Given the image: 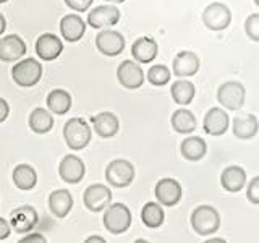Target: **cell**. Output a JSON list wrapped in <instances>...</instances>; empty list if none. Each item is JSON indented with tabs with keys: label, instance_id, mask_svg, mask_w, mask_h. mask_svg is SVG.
<instances>
[{
	"label": "cell",
	"instance_id": "cell-35",
	"mask_svg": "<svg viewBox=\"0 0 259 243\" xmlns=\"http://www.w3.org/2000/svg\"><path fill=\"white\" fill-rule=\"evenodd\" d=\"M93 2L94 0H65L67 7L71 8V10L78 12V13H83L88 10V8H91Z\"/></svg>",
	"mask_w": 259,
	"mask_h": 243
},
{
	"label": "cell",
	"instance_id": "cell-32",
	"mask_svg": "<svg viewBox=\"0 0 259 243\" xmlns=\"http://www.w3.org/2000/svg\"><path fill=\"white\" fill-rule=\"evenodd\" d=\"M172 73L165 65H152L148 70V81L152 86H164L170 81Z\"/></svg>",
	"mask_w": 259,
	"mask_h": 243
},
{
	"label": "cell",
	"instance_id": "cell-9",
	"mask_svg": "<svg viewBox=\"0 0 259 243\" xmlns=\"http://www.w3.org/2000/svg\"><path fill=\"white\" fill-rule=\"evenodd\" d=\"M154 193H156V199L162 206L172 208L180 202L183 190H182L180 182H177L175 178L165 177V178H160V180L156 183Z\"/></svg>",
	"mask_w": 259,
	"mask_h": 243
},
{
	"label": "cell",
	"instance_id": "cell-10",
	"mask_svg": "<svg viewBox=\"0 0 259 243\" xmlns=\"http://www.w3.org/2000/svg\"><path fill=\"white\" fill-rule=\"evenodd\" d=\"M96 47L102 55L117 57L125 51V37L118 31L105 29L96 36Z\"/></svg>",
	"mask_w": 259,
	"mask_h": 243
},
{
	"label": "cell",
	"instance_id": "cell-44",
	"mask_svg": "<svg viewBox=\"0 0 259 243\" xmlns=\"http://www.w3.org/2000/svg\"><path fill=\"white\" fill-rule=\"evenodd\" d=\"M5 2H8V0H0V4H5Z\"/></svg>",
	"mask_w": 259,
	"mask_h": 243
},
{
	"label": "cell",
	"instance_id": "cell-27",
	"mask_svg": "<svg viewBox=\"0 0 259 243\" xmlns=\"http://www.w3.org/2000/svg\"><path fill=\"white\" fill-rule=\"evenodd\" d=\"M13 183L16 188L23 191H29L37 183V174L29 164H20L13 169Z\"/></svg>",
	"mask_w": 259,
	"mask_h": 243
},
{
	"label": "cell",
	"instance_id": "cell-37",
	"mask_svg": "<svg viewBox=\"0 0 259 243\" xmlns=\"http://www.w3.org/2000/svg\"><path fill=\"white\" fill-rule=\"evenodd\" d=\"M21 243H29V241H46V237L42 233H29L28 232V235H24V237L20 240Z\"/></svg>",
	"mask_w": 259,
	"mask_h": 243
},
{
	"label": "cell",
	"instance_id": "cell-24",
	"mask_svg": "<svg viewBox=\"0 0 259 243\" xmlns=\"http://www.w3.org/2000/svg\"><path fill=\"white\" fill-rule=\"evenodd\" d=\"M49 208H51V213L63 219L70 214V211L73 208V196L68 190H55L49 194Z\"/></svg>",
	"mask_w": 259,
	"mask_h": 243
},
{
	"label": "cell",
	"instance_id": "cell-28",
	"mask_svg": "<svg viewBox=\"0 0 259 243\" xmlns=\"http://www.w3.org/2000/svg\"><path fill=\"white\" fill-rule=\"evenodd\" d=\"M141 221L146 227L149 229H159V227L164 224L165 221V214H164V209H162V205L157 202H146L141 209Z\"/></svg>",
	"mask_w": 259,
	"mask_h": 243
},
{
	"label": "cell",
	"instance_id": "cell-5",
	"mask_svg": "<svg viewBox=\"0 0 259 243\" xmlns=\"http://www.w3.org/2000/svg\"><path fill=\"white\" fill-rule=\"evenodd\" d=\"M105 180L113 188H126L135 180V167L126 159H115L105 169Z\"/></svg>",
	"mask_w": 259,
	"mask_h": 243
},
{
	"label": "cell",
	"instance_id": "cell-29",
	"mask_svg": "<svg viewBox=\"0 0 259 243\" xmlns=\"http://www.w3.org/2000/svg\"><path fill=\"white\" fill-rule=\"evenodd\" d=\"M54 127V117L42 107H36L29 113V128L37 135L49 133Z\"/></svg>",
	"mask_w": 259,
	"mask_h": 243
},
{
	"label": "cell",
	"instance_id": "cell-1",
	"mask_svg": "<svg viewBox=\"0 0 259 243\" xmlns=\"http://www.w3.org/2000/svg\"><path fill=\"white\" fill-rule=\"evenodd\" d=\"M191 229L201 237H207L219 230L221 227V216H219L217 209L209 205H201L191 213L190 217Z\"/></svg>",
	"mask_w": 259,
	"mask_h": 243
},
{
	"label": "cell",
	"instance_id": "cell-17",
	"mask_svg": "<svg viewBox=\"0 0 259 243\" xmlns=\"http://www.w3.org/2000/svg\"><path fill=\"white\" fill-rule=\"evenodd\" d=\"M199 67H201V62H199V57L194 54V52H190V51H182L175 55L174 59V75L175 76H180V78H185V76H194L196 73L199 71Z\"/></svg>",
	"mask_w": 259,
	"mask_h": 243
},
{
	"label": "cell",
	"instance_id": "cell-16",
	"mask_svg": "<svg viewBox=\"0 0 259 243\" xmlns=\"http://www.w3.org/2000/svg\"><path fill=\"white\" fill-rule=\"evenodd\" d=\"M63 51V43L59 36L52 34V32H46V34L39 36L36 40V54L40 60L51 62L55 60Z\"/></svg>",
	"mask_w": 259,
	"mask_h": 243
},
{
	"label": "cell",
	"instance_id": "cell-15",
	"mask_svg": "<svg viewBox=\"0 0 259 243\" xmlns=\"http://www.w3.org/2000/svg\"><path fill=\"white\" fill-rule=\"evenodd\" d=\"M39 221L37 211L32 206H21L12 213L10 225L16 233H28L36 227Z\"/></svg>",
	"mask_w": 259,
	"mask_h": 243
},
{
	"label": "cell",
	"instance_id": "cell-19",
	"mask_svg": "<svg viewBox=\"0 0 259 243\" xmlns=\"http://www.w3.org/2000/svg\"><path fill=\"white\" fill-rule=\"evenodd\" d=\"M232 132L238 140H251L259 132V122L253 113H240L232 120Z\"/></svg>",
	"mask_w": 259,
	"mask_h": 243
},
{
	"label": "cell",
	"instance_id": "cell-30",
	"mask_svg": "<svg viewBox=\"0 0 259 243\" xmlns=\"http://www.w3.org/2000/svg\"><path fill=\"white\" fill-rule=\"evenodd\" d=\"M47 107L57 115H63L71 107V96L65 89H54L47 96Z\"/></svg>",
	"mask_w": 259,
	"mask_h": 243
},
{
	"label": "cell",
	"instance_id": "cell-26",
	"mask_svg": "<svg viewBox=\"0 0 259 243\" xmlns=\"http://www.w3.org/2000/svg\"><path fill=\"white\" fill-rule=\"evenodd\" d=\"M170 124H172V128L178 135H190L196 130V117L194 113L186 110V109H178L172 113V118H170Z\"/></svg>",
	"mask_w": 259,
	"mask_h": 243
},
{
	"label": "cell",
	"instance_id": "cell-3",
	"mask_svg": "<svg viewBox=\"0 0 259 243\" xmlns=\"http://www.w3.org/2000/svg\"><path fill=\"white\" fill-rule=\"evenodd\" d=\"M132 225V211L123 202H113L105 208L104 227L113 235L125 233Z\"/></svg>",
	"mask_w": 259,
	"mask_h": 243
},
{
	"label": "cell",
	"instance_id": "cell-13",
	"mask_svg": "<svg viewBox=\"0 0 259 243\" xmlns=\"http://www.w3.org/2000/svg\"><path fill=\"white\" fill-rule=\"evenodd\" d=\"M84 172H86V167H84V162L81 160L78 156L75 154H68L65 156L59 166V175L63 182L67 183H79L81 180L84 178Z\"/></svg>",
	"mask_w": 259,
	"mask_h": 243
},
{
	"label": "cell",
	"instance_id": "cell-43",
	"mask_svg": "<svg viewBox=\"0 0 259 243\" xmlns=\"http://www.w3.org/2000/svg\"><path fill=\"white\" fill-rule=\"evenodd\" d=\"M254 5H257V7H259V0H254Z\"/></svg>",
	"mask_w": 259,
	"mask_h": 243
},
{
	"label": "cell",
	"instance_id": "cell-39",
	"mask_svg": "<svg viewBox=\"0 0 259 243\" xmlns=\"http://www.w3.org/2000/svg\"><path fill=\"white\" fill-rule=\"evenodd\" d=\"M94 241H97V243H104L105 238L101 237V235H91V237H88V238H86V243H94Z\"/></svg>",
	"mask_w": 259,
	"mask_h": 243
},
{
	"label": "cell",
	"instance_id": "cell-23",
	"mask_svg": "<svg viewBox=\"0 0 259 243\" xmlns=\"http://www.w3.org/2000/svg\"><path fill=\"white\" fill-rule=\"evenodd\" d=\"M94 125V132L99 135L101 138H112L118 133L120 124L115 113L112 112H101L91 118Z\"/></svg>",
	"mask_w": 259,
	"mask_h": 243
},
{
	"label": "cell",
	"instance_id": "cell-4",
	"mask_svg": "<svg viewBox=\"0 0 259 243\" xmlns=\"http://www.w3.org/2000/svg\"><path fill=\"white\" fill-rule=\"evenodd\" d=\"M12 78L16 83V86L21 88L36 86L40 81V78H42V65H40L39 60L34 59L20 60L12 68Z\"/></svg>",
	"mask_w": 259,
	"mask_h": 243
},
{
	"label": "cell",
	"instance_id": "cell-36",
	"mask_svg": "<svg viewBox=\"0 0 259 243\" xmlns=\"http://www.w3.org/2000/svg\"><path fill=\"white\" fill-rule=\"evenodd\" d=\"M10 232H12V225L8 224L4 217H0V240H5L10 237Z\"/></svg>",
	"mask_w": 259,
	"mask_h": 243
},
{
	"label": "cell",
	"instance_id": "cell-40",
	"mask_svg": "<svg viewBox=\"0 0 259 243\" xmlns=\"http://www.w3.org/2000/svg\"><path fill=\"white\" fill-rule=\"evenodd\" d=\"M5 28H7V21H5V16H4L2 13H0V36L4 34Z\"/></svg>",
	"mask_w": 259,
	"mask_h": 243
},
{
	"label": "cell",
	"instance_id": "cell-20",
	"mask_svg": "<svg viewBox=\"0 0 259 243\" xmlns=\"http://www.w3.org/2000/svg\"><path fill=\"white\" fill-rule=\"evenodd\" d=\"M84 31H86V21L76 13L63 16L60 21V32L63 39L68 40V43H78L84 36Z\"/></svg>",
	"mask_w": 259,
	"mask_h": 243
},
{
	"label": "cell",
	"instance_id": "cell-21",
	"mask_svg": "<svg viewBox=\"0 0 259 243\" xmlns=\"http://www.w3.org/2000/svg\"><path fill=\"white\" fill-rule=\"evenodd\" d=\"M159 47L157 43L149 36L138 37L132 46V55L140 63H151L157 57Z\"/></svg>",
	"mask_w": 259,
	"mask_h": 243
},
{
	"label": "cell",
	"instance_id": "cell-41",
	"mask_svg": "<svg viewBox=\"0 0 259 243\" xmlns=\"http://www.w3.org/2000/svg\"><path fill=\"white\" fill-rule=\"evenodd\" d=\"M225 240L224 238H209L206 243H224Z\"/></svg>",
	"mask_w": 259,
	"mask_h": 243
},
{
	"label": "cell",
	"instance_id": "cell-2",
	"mask_svg": "<svg viewBox=\"0 0 259 243\" xmlns=\"http://www.w3.org/2000/svg\"><path fill=\"white\" fill-rule=\"evenodd\" d=\"M91 136H93L91 127L88 125L86 120L79 117H73L63 125L65 143H67L68 148L73 151L84 149L89 144V141H91Z\"/></svg>",
	"mask_w": 259,
	"mask_h": 243
},
{
	"label": "cell",
	"instance_id": "cell-42",
	"mask_svg": "<svg viewBox=\"0 0 259 243\" xmlns=\"http://www.w3.org/2000/svg\"><path fill=\"white\" fill-rule=\"evenodd\" d=\"M105 2H112V4H123L125 0H105Z\"/></svg>",
	"mask_w": 259,
	"mask_h": 243
},
{
	"label": "cell",
	"instance_id": "cell-25",
	"mask_svg": "<svg viewBox=\"0 0 259 243\" xmlns=\"http://www.w3.org/2000/svg\"><path fill=\"white\" fill-rule=\"evenodd\" d=\"M180 152L186 160L198 162L206 156L207 144L201 136H190V138H185V140L182 141Z\"/></svg>",
	"mask_w": 259,
	"mask_h": 243
},
{
	"label": "cell",
	"instance_id": "cell-14",
	"mask_svg": "<svg viewBox=\"0 0 259 243\" xmlns=\"http://www.w3.org/2000/svg\"><path fill=\"white\" fill-rule=\"evenodd\" d=\"M120 21V10L113 5H99L88 15V24L94 29L113 26Z\"/></svg>",
	"mask_w": 259,
	"mask_h": 243
},
{
	"label": "cell",
	"instance_id": "cell-6",
	"mask_svg": "<svg viewBox=\"0 0 259 243\" xmlns=\"http://www.w3.org/2000/svg\"><path fill=\"white\" fill-rule=\"evenodd\" d=\"M246 89L240 81H225L217 89V101L227 110H240L245 105Z\"/></svg>",
	"mask_w": 259,
	"mask_h": 243
},
{
	"label": "cell",
	"instance_id": "cell-31",
	"mask_svg": "<svg viewBox=\"0 0 259 243\" xmlns=\"http://www.w3.org/2000/svg\"><path fill=\"white\" fill-rule=\"evenodd\" d=\"M170 94H172V99L180 104V105H188L194 99V94H196V88L193 83L186 79H178L170 88Z\"/></svg>",
	"mask_w": 259,
	"mask_h": 243
},
{
	"label": "cell",
	"instance_id": "cell-33",
	"mask_svg": "<svg viewBox=\"0 0 259 243\" xmlns=\"http://www.w3.org/2000/svg\"><path fill=\"white\" fill-rule=\"evenodd\" d=\"M245 32L251 40L259 43V13L249 15L245 20Z\"/></svg>",
	"mask_w": 259,
	"mask_h": 243
},
{
	"label": "cell",
	"instance_id": "cell-8",
	"mask_svg": "<svg viewBox=\"0 0 259 243\" xmlns=\"http://www.w3.org/2000/svg\"><path fill=\"white\" fill-rule=\"evenodd\" d=\"M83 202L91 213H101L112 202V191L102 183H94L84 190Z\"/></svg>",
	"mask_w": 259,
	"mask_h": 243
},
{
	"label": "cell",
	"instance_id": "cell-34",
	"mask_svg": "<svg viewBox=\"0 0 259 243\" xmlns=\"http://www.w3.org/2000/svg\"><path fill=\"white\" fill-rule=\"evenodd\" d=\"M246 198L251 205H259V175L254 177L246 186Z\"/></svg>",
	"mask_w": 259,
	"mask_h": 243
},
{
	"label": "cell",
	"instance_id": "cell-38",
	"mask_svg": "<svg viewBox=\"0 0 259 243\" xmlns=\"http://www.w3.org/2000/svg\"><path fill=\"white\" fill-rule=\"evenodd\" d=\"M8 113H10V107H8V102L0 97V124L8 118Z\"/></svg>",
	"mask_w": 259,
	"mask_h": 243
},
{
	"label": "cell",
	"instance_id": "cell-12",
	"mask_svg": "<svg viewBox=\"0 0 259 243\" xmlns=\"http://www.w3.org/2000/svg\"><path fill=\"white\" fill-rule=\"evenodd\" d=\"M230 125L229 113L221 107H212L206 112L204 120H202V128L210 136H222L227 133Z\"/></svg>",
	"mask_w": 259,
	"mask_h": 243
},
{
	"label": "cell",
	"instance_id": "cell-22",
	"mask_svg": "<svg viewBox=\"0 0 259 243\" xmlns=\"http://www.w3.org/2000/svg\"><path fill=\"white\" fill-rule=\"evenodd\" d=\"M221 185L225 191L229 193H238L245 188L246 185V172L240 166H230L224 169L221 175Z\"/></svg>",
	"mask_w": 259,
	"mask_h": 243
},
{
	"label": "cell",
	"instance_id": "cell-18",
	"mask_svg": "<svg viewBox=\"0 0 259 243\" xmlns=\"http://www.w3.org/2000/svg\"><path fill=\"white\" fill-rule=\"evenodd\" d=\"M26 54V44L18 34H8L0 39V60L16 62Z\"/></svg>",
	"mask_w": 259,
	"mask_h": 243
},
{
	"label": "cell",
	"instance_id": "cell-11",
	"mask_svg": "<svg viewBox=\"0 0 259 243\" xmlns=\"http://www.w3.org/2000/svg\"><path fill=\"white\" fill-rule=\"evenodd\" d=\"M118 83L126 89H138L144 83V71L135 60H123L117 68Z\"/></svg>",
	"mask_w": 259,
	"mask_h": 243
},
{
	"label": "cell",
	"instance_id": "cell-7",
	"mask_svg": "<svg viewBox=\"0 0 259 243\" xmlns=\"http://www.w3.org/2000/svg\"><path fill=\"white\" fill-rule=\"evenodd\" d=\"M202 23L210 31H224L232 23V12L225 4L212 2L202 10Z\"/></svg>",
	"mask_w": 259,
	"mask_h": 243
}]
</instances>
